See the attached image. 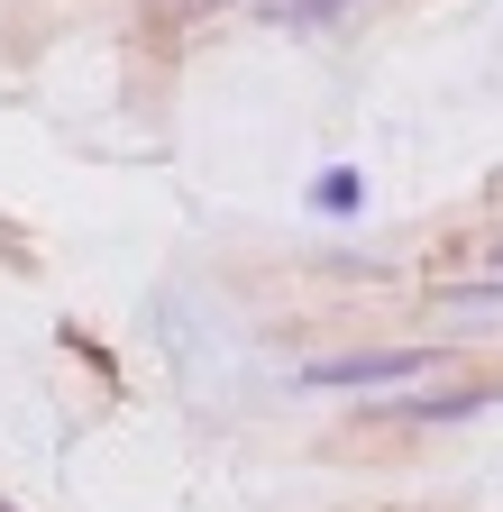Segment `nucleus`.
I'll list each match as a JSON object with an SVG mask.
<instances>
[{
    "label": "nucleus",
    "instance_id": "nucleus-1",
    "mask_svg": "<svg viewBox=\"0 0 503 512\" xmlns=\"http://www.w3.org/2000/svg\"><path fill=\"white\" fill-rule=\"evenodd\" d=\"M421 375H430V348H357V357L302 366V384H321V394H403Z\"/></svg>",
    "mask_w": 503,
    "mask_h": 512
},
{
    "label": "nucleus",
    "instance_id": "nucleus-2",
    "mask_svg": "<svg viewBox=\"0 0 503 512\" xmlns=\"http://www.w3.org/2000/svg\"><path fill=\"white\" fill-rule=\"evenodd\" d=\"M348 0H284V28H321V19H339Z\"/></svg>",
    "mask_w": 503,
    "mask_h": 512
},
{
    "label": "nucleus",
    "instance_id": "nucleus-3",
    "mask_svg": "<svg viewBox=\"0 0 503 512\" xmlns=\"http://www.w3.org/2000/svg\"><path fill=\"white\" fill-rule=\"evenodd\" d=\"M357 202V174H321V211H348Z\"/></svg>",
    "mask_w": 503,
    "mask_h": 512
}]
</instances>
